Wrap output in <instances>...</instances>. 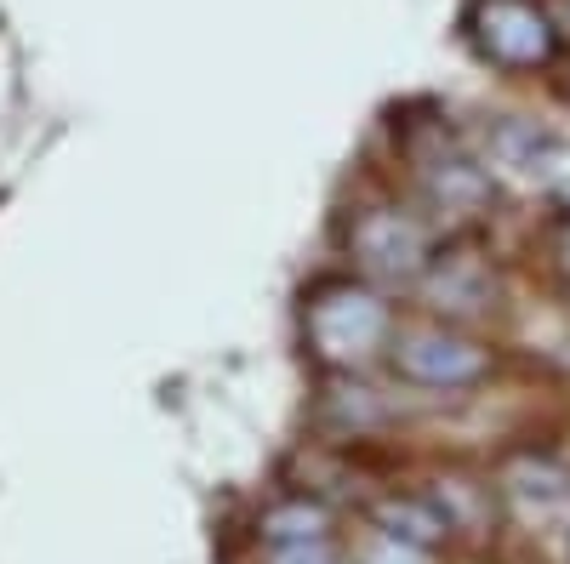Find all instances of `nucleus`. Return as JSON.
<instances>
[{
	"label": "nucleus",
	"mask_w": 570,
	"mask_h": 564,
	"mask_svg": "<svg viewBox=\"0 0 570 564\" xmlns=\"http://www.w3.org/2000/svg\"><path fill=\"white\" fill-rule=\"evenodd\" d=\"M389 359L416 388H473L491 376V348L451 332V325H411V332H394Z\"/></svg>",
	"instance_id": "3"
},
{
	"label": "nucleus",
	"mask_w": 570,
	"mask_h": 564,
	"mask_svg": "<svg viewBox=\"0 0 570 564\" xmlns=\"http://www.w3.org/2000/svg\"><path fill=\"white\" fill-rule=\"evenodd\" d=\"M411 160H416V177H422V195L434 200L440 211L480 217L491 206V177L480 171V160H468L456 144H445V131H440V149H416L411 144Z\"/></svg>",
	"instance_id": "5"
},
{
	"label": "nucleus",
	"mask_w": 570,
	"mask_h": 564,
	"mask_svg": "<svg viewBox=\"0 0 570 564\" xmlns=\"http://www.w3.org/2000/svg\"><path fill=\"white\" fill-rule=\"evenodd\" d=\"M303 332H308V348L320 365L354 370V365L376 359V348H389L394 308L383 303V291L360 286V279H325V286L308 291Z\"/></svg>",
	"instance_id": "1"
},
{
	"label": "nucleus",
	"mask_w": 570,
	"mask_h": 564,
	"mask_svg": "<svg viewBox=\"0 0 570 564\" xmlns=\"http://www.w3.org/2000/svg\"><path fill=\"white\" fill-rule=\"evenodd\" d=\"M559 268L570 274V228H564V240H559Z\"/></svg>",
	"instance_id": "12"
},
{
	"label": "nucleus",
	"mask_w": 570,
	"mask_h": 564,
	"mask_svg": "<svg viewBox=\"0 0 570 564\" xmlns=\"http://www.w3.org/2000/svg\"><path fill=\"white\" fill-rule=\"evenodd\" d=\"M263 536L268 547H285V542H331V513L308 496H292L263 513Z\"/></svg>",
	"instance_id": "7"
},
{
	"label": "nucleus",
	"mask_w": 570,
	"mask_h": 564,
	"mask_svg": "<svg viewBox=\"0 0 570 564\" xmlns=\"http://www.w3.org/2000/svg\"><path fill=\"white\" fill-rule=\"evenodd\" d=\"M491 149H497V160L513 166V171H548L542 160H548V149H553V137H542L537 126L502 120V126L491 131Z\"/></svg>",
	"instance_id": "8"
},
{
	"label": "nucleus",
	"mask_w": 570,
	"mask_h": 564,
	"mask_svg": "<svg viewBox=\"0 0 570 564\" xmlns=\"http://www.w3.org/2000/svg\"><path fill=\"white\" fill-rule=\"evenodd\" d=\"M360 564H434V558H428V547H416V542H400V536H389V531H376V536L365 542Z\"/></svg>",
	"instance_id": "9"
},
{
	"label": "nucleus",
	"mask_w": 570,
	"mask_h": 564,
	"mask_svg": "<svg viewBox=\"0 0 570 564\" xmlns=\"http://www.w3.org/2000/svg\"><path fill=\"white\" fill-rule=\"evenodd\" d=\"M462 29L497 69H548L559 58V29L542 0H473Z\"/></svg>",
	"instance_id": "2"
},
{
	"label": "nucleus",
	"mask_w": 570,
	"mask_h": 564,
	"mask_svg": "<svg viewBox=\"0 0 570 564\" xmlns=\"http://www.w3.org/2000/svg\"><path fill=\"white\" fill-rule=\"evenodd\" d=\"M559 98L570 103V63H564V75H559Z\"/></svg>",
	"instance_id": "13"
},
{
	"label": "nucleus",
	"mask_w": 570,
	"mask_h": 564,
	"mask_svg": "<svg viewBox=\"0 0 570 564\" xmlns=\"http://www.w3.org/2000/svg\"><path fill=\"white\" fill-rule=\"evenodd\" d=\"M376 531H389V536H400V542H416V547H434V542L451 531V520H445L434 502L389 496L383 507H376Z\"/></svg>",
	"instance_id": "6"
},
{
	"label": "nucleus",
	"mask_w": 570,
	"mask_h": 564,
	"mask_svg": "<svg viewBox=\"0 0 570 564\" xmlns=\"http://www.w3.org/2000/svg\"><path fill=\"white\" fill-rule=\"evenodd\" d=\"M268 564H343V558L331 553V542H285L268 553Z\"/></svg>",
	"instance_id": "10"
},
{
	"label": "nucleus",
	"mask_w": 570,
	"mask_h": 564,
	"mask_svg": "<svg viewBox=\"0 0 570 564\" xmlns=\"http://www.w3.org/2000/svg\"><path fill=\"white\" fill-rule=\"evenodd\" d=\"M542 7H548V18L559 29V46H570V0H542Z\"/></svg>",
	"instance_id": "11"
},
{
	"label": "nucleus",
	"mask_w": 570,
	"mask_h": 564,
	"mask_svg": "<svg viewBox=\"0 0 570 564\" xmlns=\"http://www.w3.org/2000/svg\"><path fill=\"white\" fill-rule=\"evenodd\" d=\"M348 251L354 263L376 279V286H411L434 268V246H428V228L394 206H371L354 217L348 228Z\"/></svg>",
	"instance_id": "4"
}]
</instances>
